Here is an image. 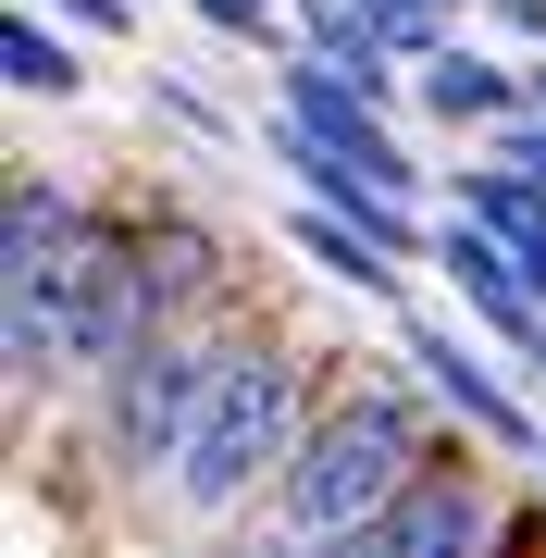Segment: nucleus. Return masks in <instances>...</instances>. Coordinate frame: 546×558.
I'll use <instances>...</instances> for the list:
<instances>
[{"instance_id":"3","label":"nucleus","mask_w":546,"mask_h":558,"mask_svg":"<svg viewBox=\"0 0 546 558\" xmlns=\"http://www.w3.org/2000/svg\"><path fill=\"white\" fill-rule=\"evenodd\" d=\"M248 311H262V299H248ZM248 311H174V323H149L124 360H100V373L62 398L75 435H87V459L112 472V497H162V484H174L186 422H199V398H211V373H223V348H236Z\"/></svg>"},{"instance_id":"9","label":"nucleus","mask_w":546,"mask_h":558,"mask_svg":"<svg viewBox=\"0 0 546 558\" xmlns=\"http://www.w3.org/2000/svg\"><path fill=\"white\" fill-rule=\"evenodd\" d=\"M137 124H149V137H174V161H236L248 137H262V124H236L199 75H162V62L137 75Z\"/></svg>"},{"instance_id":"7","label":"nucleus","mask_w":546,"mask_h":558,"mask_svg":"<svg viewBox=\"0 0 546 558\" xmlns=\"http://www.w3.org/2000/svg\"><path fill=\"white\" fill-rule=\"evenodd\" d=\"M0 87H13L25 112H75L87 87H100V38H87V25H62L50 0H13V13H0Z\"/></svg>"},{"instance_id":"6","label":"nucleus","mask_w":546,"mask_h":558,"mask_svg":"<svg viewBox=\"0 0 546 558\" xmlns=\"http://www.w3.org/2000/svg\"><path fill=\"white\" fill-rule=\"evenodd\" d=\"M522 100H534L522 50H509V38H472V25H460L435 62H410V112H423L435 137H460V149H472V137H497Z\"/></svg>"},{"instance_id":"4","label":"nucleus","mask_w":546,"mask_h":558,"mask_svg":"<svg viewBox=\"0 0 546 558\" xmlns=\"http://www.w3.org/2000/svg\"><path fill=\"white\" fill-rule=\"evenodd\" d=\"M497 472H509V459L485 435H447L423 472L361 521L348 558H485V546H509V484Z\"/></svg>"},{"instance_id":"14","label":"nucleus","mask_w":546,"mask_h":558,"mask_svg":"<svg viewBox=\"0 0 546 558\" xmlns=\"http://www.w3.org/2000/svg\"><path fill=\"white\" fill-rule=\"evenodd\" d=\"M522 472H534V484H546V447H534V459H522Z\"/></svg>"},{"instance_id":"13","label":"nucleus","mask_w":546,"mask_h":558,"mask_svg":"<svg viewBox=\"0 0 546 558\" xmlns=\"http://www.w3.org/2000/svg\"><path fill=\"white\" fill-rule=\"evenodd\" d=\"M522 75H534V112H546V50H522Z\"/></svg>"},{"instance_id":"5","label":"nucleus","mask_w":546,"mask_h":558,"mask_svg":"<svg viewBox=\"0 0 546 558\" xmlns=\"http://www.w3.org/2000/svg\"><path fill=\"white\" fill-rule=\"evenodd\" d=\"M274 100L299 112V124H324V137H336L348 161H373L385 186H410V199H423V174H435V161H410V137H398V100H373V87L348 75V62H324L311 38H286V50H274Z\"/></svg>"},{"instance_id":"8","label":"nucleus","mask_w":546,"mask_h":558,"mask_svg":"<svg viewBox=\"0 0 546 558\" xmlns=\"http://www.w3.org/2000/svg\"><path fill=\"white\" fill-rule=\"evenodd\" d=\"M100 199H112V186H75L62 161L13 149V174H0V260H62L87 223H100Z\"/></svg>"},{"instance_id":"10","label":"nucleus","mask_w":546,"mask_h":558,"mask_svg":"<svg viewBox=\"0 0 546 558\" xmlns=\"http://www.w3.org/2000/svg\"><path fill=\"white\" fill-rule=\"evenodd\" d=\"M186 13H199V38H223V50H286L299 38V0H186Z\"/></svg>"},{"instance_id":"12","label":"nucleus","mask_w":546,"mask_h":558,"mask_svg":"<svg viewBox=\"0 0 546 558\" xmlns=\"http://www.w3.org/2000/svg\"><path fill=\"white\" fill-rule=\"evenodd\" d=\"M472 25H497L509 50H546V0H472Z\"/></svg>"},{"instance_id":"11","label":"nucleus","mask_w":546,"mask_h":558,"mask_svg":"<svg viewBox=\"0 0 546 558\" xmlns=\"http://www.w3.org/2000/svg\"><path fill=\"white\" fill-rule=\"evenodd\" d=\"M50 13H62V25H87L100 50H124V38H137V0H50Z\"/></svg>"},{"instance_id":"1","label":"nucleus","mask_w":546,"mask_h":558,"mask_svg":"<svg viewBox=\"0 0 546 558\" xmlns=\"http://www.w3.org/2000/svg\"><path fill=\"white\" fill-rule=\"evenodd\" d=\"M324 385H336V348H311L299 323L248 311L236 348H223V373H211V398H199V422H186V459H174L162 509L186 534H262L286 459H299L311 410H324Z\"/></svg>"},{"instance_id":"2","label":"nucleus","mask_w":546,"mask_h":558,"mask_svg":"<svg viewBox=\"0 0 546 558\" xmlns=\"http://www.w3.org/2000/svg\"><path fill=\"white\" fill-rule=\"evenodd\" d=\"M447 435H460V422H447V398L410 373V360H373V373L336 360V385H324V410H311L299 459H286L262 534L274 546H361V521L398 497Z\"/></svg>"}]
</instances>
